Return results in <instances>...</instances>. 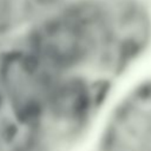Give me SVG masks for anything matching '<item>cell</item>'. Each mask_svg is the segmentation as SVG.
I'll list each match as a JSON object with an SVG mask.
<instances>
[{
	"label": "cell",
	"instance_id": "cell-1",
	"mask_svg": "<svg viewBox=\"0 0 151 151\" xmlns=\"http://www.w3.org/2000/svg\"><path fill=\"white\" fill-rule=\"evenodd\" d=\"M151 46L145 0H67L27 27L19 47L68 78L112 81Z\"/></svg>",
	"mask_w": 151,
	"mask_h": 151
},
{
	"label": "cell",
	"instance_id": "cell-2",
	"mask_svg": "<svg viewBox=\"0 0 151 151\" xmlns=\"http://www.w3.org/2000/svg\"><path fill=\"white\" fill-rule=\"evenodd\" d=\"M97 151H151V77L136 83L113 104Z\"/></svg>",
	"mask_w": 151,
	"mask_h": 151
},
{
	"label": "cell",
	"instance_id": "cell-3",
	"mask_svg": "<svg viewBox=\"0 0 151 151\" xmlns=\"http://www.w3.org/2000/svg\"><path fill=\"white\" fill-rule=\"evenodd\" d=\"M0 151H25L19 130L0 100Z\"/></svg>",
	"mask_w": 151,
	"mask_h": 151
}]
</instances>
